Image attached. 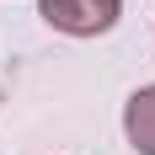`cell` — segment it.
I'll return each instance as SVG.
<instances>
[{
	"mask_svg": "<svg viewBox=\"0 0 155 155\" xmlns=\"http://www.w3.org/2000/svg\"><path fill=\"white\" fill-rule=\"evenodd\" d=\"M123 128H128V144L139 155H155V86H139L123 102Z\"/></svg>",
	"mask_w": 155,
	"mask_h": 155,
	"instance_id": "2",
	"label": "cell"
},
{
	"mask_svg": "<svg viewBox=\"0 0 155 155\" xmlns=\"http://www.w3.org/2000/svg\"><path fill=\"white\" fill-rule=\"evenodd\" d=\"M38 16H43L54 32L96 38V32H112V27H118L123 0H38Z\"/></svg>",
	"mask_w": 155,
	"mask_h": 155,
	"instance_id": "1",
	"label": "cell"
}]
</instances>
